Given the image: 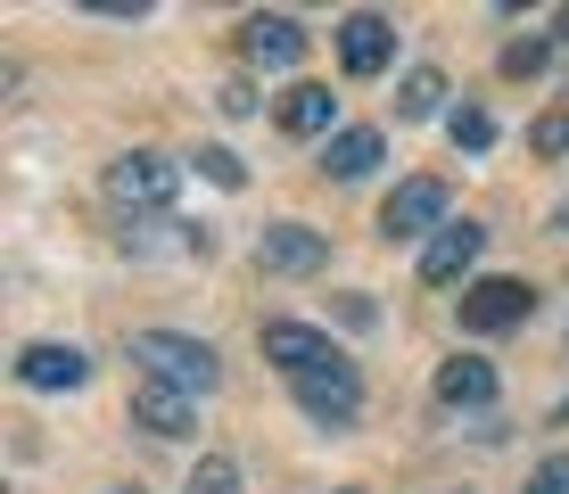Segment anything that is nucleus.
<instances>
[{
	"label": "nucleus",
	"mask_w": 569,
	"mask_h": 494,
	"mask_svg": "<svg viewBox=\"0 0 569 494\" xmlns=\"http://www.w3.org/2000/svg\"><path fill=\"white\" fill-rule=\"evenodd\" d=\"M132 363H141L149 380L182 387V395H207L214 380H223V354H214L207 339H182V330H132Z\"/></svg>",
	"instance_id": "1"
},
{
	"label": "nucleus",
	"mask_w": 569,
	"mask_h": 494,
	"mask_svg": "<svg viewBox=\"0 0 569 494\" xmlns=\"http://www.w3.org/2000/svg\"><path fill=\"white\" fill-rule=\"evenodd\" d=\"M173 190H182V165H173V157H157V149H124V157L108 165V198H116L124 214H166Z\"/></svg>",
	"instance_id": "2"
},
{
	"label": "nucleus",
	"mask_w": 569,
	"mask_h": 494,
	"mask_svg": "<svg viewBox=\"0 0 569 494\" xmlns=\"http://www.w3.org/2000/svg\"><path fill=\"white\" fill-rule=\"evenodd\" d=\"M528 313H537V289L512 281V272H496V281H470V289H462V330H479V339H496V330H520Z\"/></svg>",
	"instance_id": "3"
},
{
	"label": "nucleus",
	"mask_w": 569,
	"mask_h": 494,
	"mask_svg": "<svg viewBox=\"0 0 569 494\" xmlns=\"http://www.w3.org/2000/svg\"><path fill=\"white\" fill-rule=\"evenodd\" d=\"M298 387V404H306V421H322V429H356V412H363V380H356V363H322V371H306V380H289Z\"/></svg>",
	"instance_id": "4"
},
{
	"label": "nucleus",
	"mask_w": 569,
	"mask_h": 494,
	"mask_svg": "<svg viewBox=\"0 0 569 494\" xmlns=\"http://www.w3.org/2000/svg\"><path fill=\"white\" fill-rule=\"evenodd\" d=\"M380 231H388V240H438V231H446V182H429V173L397 182L388 206H380Z\"/></svg>",
	"instance_id": "5"
},
{
	"label": "nucleus",
	"mask_w": 569,
	"mask_h": 494,
	"mask_svg": "<svg viewBox=\"0 0 569 494\" xmlns=\"http://www.w3.org/2000/svg\"><path fill=\"white\" fill-rule=\"evenodd\" d=\"M132 429H141V437H166V445L199 437V395H182L166 380H141L132 387Z\"/></svg>",
	"instance_id": "6"
},
{
	"label": "nucleus",
	"mask_w": 569,
	"mask_h": 494,
	"mask_svg": "<svg viewBox=\"0 0 569 494\" xmlns=\"http://www.w3.org/2000/svg\"><path fill=\"white\" fill-rule=\"evenodd\" d=\"M257 346H264V363H281V371H289V380H306V371L339 363V346H330L322 330H306V322H264V330H257Z\"/></svg>",
	"instance_id": "7"
},
{
	"label": "nucleus",
	"mask_w": 569,
	"mask_h": 494,
	"mask_svg": "<svg viewBox=\"0 0 569 494\" xmlns=\"http://www.w3.org/2000/svg\"><path fill=\"white\" fill-rule=\"evenodd\" d=\"M257 264H264V272H322V264H330V231H313V223H272L264 240H257Z\"/></svg>",
	"instance_id": "8"
},
{
	"label": "nucleus",
	"mask_w": 569,
	"mask_h": 494,
	"mask_svg": "<svg viewBox=\"0 0 569 494\" xmlns=\"http://www.w3.org/2000/svg\"><path fill=\"white\" fill-rule=\"evenodd\" d=\"M240 58H248V67H298V58H306V26L281 17V9L248 17V26H240Z\"/></svg>",
	"instance_id": "9"
},
{
	"label": "nucleus",
	"mask_w": 569,
	"mask_h": 494,
	"mask_svg": "<svg viewBox=\"0 0 569 494\" xmlns=\"http://www.w3.org/2000/svg\"><path fill=\"white\" fill-rule=\"evenodd\" d=\"M272 115H281V132H298V141H330V132H347V124H339V99H330V83H289Z\"/></svg>",
	"instance_id": "10"
},
{
	"label": "nucleus",
	"mask_w": 569,
	"mask_h": 494,
	"mask_svg": "<svg viewBox=\"0 0 569 494\" xmlns=\"http://www.w3.org/2000/svg\"><path fill=\"white\" fill-rule=\"evenodd\" d=\"M339 58H347V74H388V58H397V26L371 17V9H356L339 26Z\"/></svg>",
	"instance_id": "11"
},
{
	"label": "nucleus",
	"mask_w": 569,
	"mask_h": 494,
	"mask_svg": "<svg viewBox=\"0 0 569 494\" xmlns=\"http://www.w3.org/2000/svg\"><path fill=\"white\" fill-rule=\"evenodd\" d=\"M17 380H26V387H83L91 380V354L83 346H58V339H42V346H26V354H17Z\"/></svg>",
	"instance_id": "12"
},
{
	"label": "nucleus",
	"mask_w": 569,
	"mask_h": 494,
	"mask_svg": "<svg viewBox=\"0 0 569 494\" xmlns=\"http://www.w3.org/2000/svg\"><path fill=\"white\" fill-rule=\"evenodd\" d=\"M479 248H487V231H479V223H446L438 240L421 248V281H438V289H446V281H470Z\"/></svg>",
	"instance_id": "13"
},
{
	"label": "nucleus",
	"mask_w": 569,
	"mask_h": 494,
	"mask_svg": "<svg viewBox=\"0 0 569 494\" xmlns=\"http://www.w3.org/2000/svg\"><path fill=\"white\" fill-rule=\"evenodd\" d=\"M380 157H388L380 132H371V124H347V132H330V141H322V173H330V182H363Z\"/></svg>",
	"instance_id": "14"
},
{
	"label": "nucleus",
	"mask_w": 569,
	"mask_h": 494,
	"mask_svg": "<svg viewBox=\"0 0 569 494\" xmlns=\"http://www.w3.org/2000/svg\"><path fill=\"white\" fill-rule=\"evenodd\" d=\"M438 404H455V412L496 404V363H479V354H455V363H438Z\"/></svg>",
	"instance_id": "15"
},
{
	"label": "nucleus",
	"mask_w": 569,
	"mask_h": 494,
	"mask_svg": "<svg viewBox=\"0 0 569 494\" xmlns=\"http://www.w3.org/2000/svg\"><path fill=\"white\" fill-rule=\"evenodd\" d=\"M438 99H446V74L438 67H413L397 83V115H405V124H421V115H438Z\"/></svg>",
	"instance_id": "16"
},
{
	"label": "nucleus",
	"mask_w": 569,
	"mask_h": 494,
	"mask_svg": "<svg viewBox=\"0 0 569 494\" xmlns=\"http://www.w3.org/2000/svg\"><path fill=\"white\" fill-rule=\"evenodd\" d=\"M182 494H240V462H231V453H199V470H190Z\"/></svg>",
	"instance_id": "17"
},
{
	"label": "nucleus",
	"mask_w": 569,
	"mask_h": 494,
	"mask_svg": "<svg viewBox=\"0 0 569 494\" xmlns=\"http://www.w3.org/2000/svg\"><path fill=\"white\" fill-rule=\"evenodd\" d=\"M446 132H455V149H487V141H496L487 108H455V115H446Z\"/></svg>",
	"instance_id": "18"
},
{
	"label": "nucleus",
	"mask_w": 569,
	"mask_h": 494,
	"mask_svg": "<svg viewBox=\"0 0 569 494\" xmlns=\"http://www.w3.org/2000/svg\"><path fill=\"white\" fill-rule=\"evenodd\" d=\"M199 173H207L214 190H240V182H248V165H240L231 149H199Z\"/></svg>",
	"instance_id": "19"
},
{
	"label": "nucleus",
	"mask_w": 569,
	"mask_h": 494,
	"mask_svg": "<svg viewBox=\"0 0 569 494\" xmlns=\"http://www.w3.org/2000/svg\"><path fill=\"white\" fill-rule=\"evenodd\" d=\"M545 58H553V50H545L537 33H528V42H512V50H503V74H512V83H528V74H545Z\"/></svg>",
	"instance_id": "20"
},
{
	"label": "nucleus",
	"mask_w": 569,
	"mask_h": 494,
	"mask_svg": "<svg viewBox=\"0 0 569 494\" xmlns=\"http://www.w3.org/2000/svg\"><path fill=\"white\" fill-rule=\"evenodd\" d=\"M528 149H537V157H561V149H569V115H537V132H528Z\"/></svg>",
	"instance_id": "21"
},
{
	"label": "nucleus",
	"mask_w": 569,
	"mask_h": 494,
	"mask_svg": "<svg viewBox=\"0 0 569 494\" xmlns=\"http://www.w3.org/2000/svg\"><path fill=\"white\" fill-rule=\"evenodd\" d=\"M528 494H569V453H553V462L528 478Z\"/></svg>",
	"instance_id": "22"
},
{
	"label": "nucleus",
	"mask_w": 569,
	"mask_h": 494,
	"mask_svg": "<svg viewBox=\"0 0 569 494\" xmlns=\"http://www.w3.org/2000/svg\"><path fill=\"white\" fill-rule=\"evenodd\" d=\"M214 108H223V115H248V108H257V91H248V83H223V99H214Z\"/></svg>",
	"instance_id": "23"
},
{
	"label": "nucleus",
	"mask_w": 569,
	"mask_h": 494,
	"mask_svg": "<svg viewBox=\"0 0 569 494\" xmlns=\"http://www.w3.org/2000/svg\"><path fill=\"white\" fill-rule=\"evenodd\" d=\"M339 322L347 330H371V296H339Z\"/></svg>",
	"instance_id": "24"
},
{
	"label": "nucleus",
	"mask_w": 569,
	"mask_h": 494,
	"mask_svg": "<svg viewBox=\"0 0 569 494\" xmlns=\"http://www.w3.org/2000/svg\"><path fill=\"white\" fill-rule=\"evenodd\" d=\"M553 33H561V42H569V9H561V17H553Z\"/></svg>",
	"instance_id": "25"
},
{
	"label": "nucleus",
	"mask_w": 569,
	"mask_h": 494,
	"mask_svg": "<svg viewBox=\"0 0 569 494\" xmlns=\"http://www.w3.org/2000/svg\"><path fill=\"white\" fill-rule=\"evenodd\" d=\"M553 223H561V240H569V206H561V214H553Z\"/></svg>",
	"instance_id": "26"
},
{
	"label": "nucleus",
	"mask_w": 569,
	"mask_h": 494,
	"mask_svg": "<svg viewBox=\"0 0 569 494\" xmlns=\"http://www.w3.org/2000/svg\"><path fill=\"white\" fill-rule=\"evenodd\" d=\"M108 494H141V486H108Z\"/></svg>",
	"instance_id": "27"
},
{
	"label": "nucleus",
	"mask_w": 569,
	"mask_h": 494,
	"mask_svg": "<svg viewBox=\"0 0 569 494\" xmlns=\"http://www.w3.org/2000/svg\"><path fill=\"white\" fill-rule=\"evenodd\" d=\"M339 494H356V486H339Z\"/></svg>",
	"instance_id": "28"
}]
</instances>
